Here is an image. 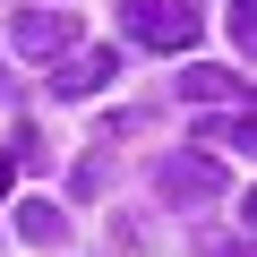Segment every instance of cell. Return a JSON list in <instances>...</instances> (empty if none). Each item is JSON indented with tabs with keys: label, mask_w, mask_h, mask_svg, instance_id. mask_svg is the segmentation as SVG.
<instances>
[{
	"label": "cell",
	"mask_w": 257,
	"mask_h": 257,
	"mask_svg": "<svg viewBox=\"0 0 257 257\" xmlns=\"http://www.w3.org/2000/svg\"><path fill=\"white\" fill-rule=\"evenodd\" d=\"M120 35L146 52H189L206 35V0H120Z\"/></svg>",
	"instance_id": "obj_1"
},
{
	"label": "cell",
	"mask_w": 257,
	"mask_h": 257,
	"mask_svg": "<svg viewBox=\"0 0 257 257\" xmlns=\"http://www.w3.org/2000/svg\"><path fill=\"white\" fill-rule=\"evenodd\" d=\"M9 43H18L26 60H69L77 18H69V9H43V0H35V9H18V18H9Z\"/></svg>",
	"instance_id": "obj_2"
},
{
	"label": "cell",
	"mask_w": 257,
	"mask_h": 257,
	"mask_svg": "<svg viewBox=\"0 0 257 257\" xmlns=\"http://www.w3.org/2000/svg\"><path fill=\"white\" fill-rule=\"evenodd\" d=\"M155 189H163L172 206H214V197H223V163H214V155H163V163H155Z\"/></svg>",
	"instance_id": "obj_3"
},
{
	"label": "cell",
	"mask_w": 257,
	"mask_h": 257,
	"mask_svg": "<svg viewBox=\"0 0 257 257\" xmlns=\"http://www.w3.org/2000/svg\"><path fill=\"white\" fill-rule=\"evenodd\" d=\"M111 77H120V52H111V43H103V52H69V60L52 69V94H69V103H86V94H103Z\"/></svg>",
	"instance_id": "obj_4"
},
{
	"label": "cell",
	"mask_w": 257,
	"mask_h": 257,
	"mask_svg": "<svg viewBox=\"0 0 257 257\" xmlns=\"http://www.w3.org/2000/svg\"><path fill=\"white\" fill-rule=\"evenodd\" d=\"M18 231H26L35 248H60V240H69V214L43 206V197H26V206H18Z\"/></svg>",
	"instance_id": "obj_5"
},
{
	"label": "cell",
	"mask_w": 257,
	"mask_h": 257,
	"mask_svg": "<svg viewBox=\"0 0 257 257\" xmlns=\"http://www.w3.org/2000/svg\"><path fill=\"white\" fill-rule=\"evenodd\" d=\"M180 94H189V103H223V94H240V77H231V69H214V60H197V69L180 77Z\"/></svg>",
	"instance_id": "obj_6"
},
{
	"label": "cell",
	"mask_w": 257,
	"mask_h": 257,
	"mask_svg": "<svg viewBox=\"0 0 257 257\" xmlns=\"http://www.w3.org/2000/svg\"><path fill=\"white\" fill-rule=\"evenodd\" d=\"M206 146H248L257 155V120H206Z\"/></svg>",
	"instance_id": "obj_7"
},
{
	"label": "cell",
	"mask_w": 257,
	"mask_h": 257,
	"mask_svg": "<svg viewBox=\"0 0 257 257\" xmlns=\"http://www.w3.org/2000/svg\"><path fill=\"white\" fill-rule=\"evenodd\" d=\"M231 43L257 60V0H231Z\"/></svg>",
	"instance_id": "obj_8"
},
{
	"label": "cell",
	"mask_w": 257,
	"mask_h": 257,
	"mask_svg": "<svg viewBox=\"0 0 257 257\" xmlns=\"http://www.w3.org/2000/svg\"><path fill=\"white\" fill-rule=\"evenodd\" d=\"M197 257H257V248H248V240H223V231H206V240H197Z\"/></svg>",
	"instance_id": "obj_9"
},
{
	"label": "cell",
	"mask_w": 257,
	"mask_h": 257,
	"mask_svg": "<svg viewBox=\"0 0 257 257\" xmlns=\"http://www.w3.org/2000/svg\"><path fill=\"white\" fill-rule=\"evenodd\" d=\"M9 172H18V155H0V197H9Z\"/></svg>",
	"instance_id": "obj_10"
},
{
	"label": "cell",
	"mask_w": 257,
	"mask_h": 257,
	"mask_svg": "<svg viewBox=\"0 0 257 257\" xmlns=\"http://www.w3.org/2000/svg\"><path fill=\"white\" fill-rule=\"evenodd\" d=\"M248 223H257V189H248Z\"/></svg>",
	"instance_id": "obj_11"
}]
</instances>
